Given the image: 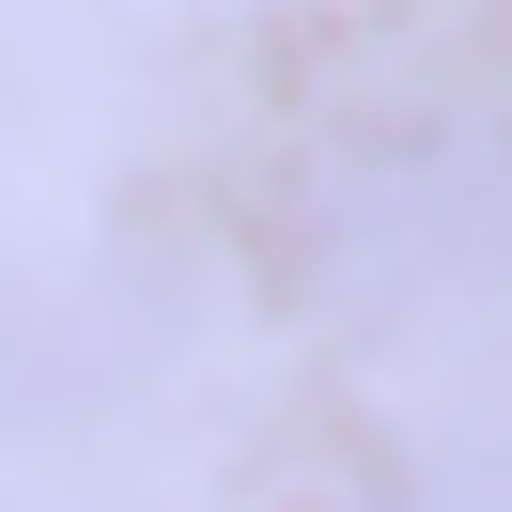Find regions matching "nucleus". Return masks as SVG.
Returning <instances> with one entry per match:
<instances>
[{
	"instance_id": "obj_2",
	"label": "nucleus",
	"mask_w": 512,
	"mask_h": 512,
	"mask_svg": "<svg viewBox=\"0 0 512 512\" xmlns=\"http://www.w3.org/2000/svg\"><path fill=\"white\" fill-rule=\"evenodd\" d=\"M171 357V295L140 264H0V450L109 419Z\"/></svg>"
},
{
	"instance_id": "obj_1",
	"label": "nucleus",
	"mask_w": 512,
	"mask_h": 512,
	"mask_svg": "<svg viewBox=\"0 0 512 512\" xmlns=\"http://www.w3.org/2000/svg\"><path fill=\"white\" fill-rule=\"evenodd\" d=\"M295 280L326 311H435L512 280V125L497 109H388L295 202Z\"/></svg>"
},
{
	"instance_id": "obj_3",
	"label": "nucleus",
	"mask_w": 512,
	"mask_h": 512,
	"mask_svg": "<svg viewBox=\"0 0 512 512\" xmlns=\"http://www.w3.org/2000/svg\"><path fill=\"white\" fill-rule=\"evenodd\" d=\"M404 512H512V419H481V435H435L404 481Z\"/></svg>"
}]
</instances>
